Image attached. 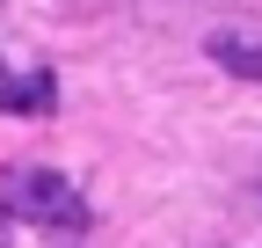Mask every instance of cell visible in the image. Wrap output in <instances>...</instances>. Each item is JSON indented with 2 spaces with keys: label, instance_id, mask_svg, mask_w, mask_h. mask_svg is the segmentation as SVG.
Returning a JSON list of instances; mask_svg holds the SVG:
<instances>
[{
  "label": "cell",
  "instance_id": "6da1fadb",
  "mask_svg": "<svg viewBox=\"0 0 262 248\" xmlns=\"http://www.w3.org/2000/svg\"><path fill=\"white\" fill-rule=\"evenodd\" d=\"M8 197L22 219H44V226H88V204L73 197V182H58L51 168H22L8 182Z\"/></svg>",
  "mask_w": 262,
  "mask_h": 248
},
{
  "label": "cell",
  "instance_id": "3957f363",
  "mask_svg": "<svg viewBox=\"0 0 262 248\" xmlns=\"http://www.w3.org/2000/svg\"><path fill=\"white\" fill-rule=\"evenodd\" d=\"M51 102H58L51 73H22V80H0V110H8V117H44Z\"/></svg>",
  "mask_w": 262,
  "mask_h": 248
},
{
  "label": "cell",
  "instance_id": "7a4b0ae2",
  "mask_svg": "<svg viewBox=\"0 0 262 248\" xmlns=\"http://www.w3.org/2000/svg\"><path fill=\"white\" fill-rule=\"evenodd\" d=\"M204 51H211L233 80H262V37H248V29H211Z\"/></svg>",
  "mask_w": 262,
  "mask_h": 248
},
{
  "label": "cell",
  "instance_id": "277c9868",
  "mask_svg": "<svg viewBox=\"0 0 262 248\" xmlns=\"http://www.w3.org/2000/svg\"><path fill=\"white\" fill-rule=\"evenodd\" d=\"M0 248H8V241H0Z\"/></svg>",
  "mask_w": 262,
  "mask_h": 248
}]
</instances>
